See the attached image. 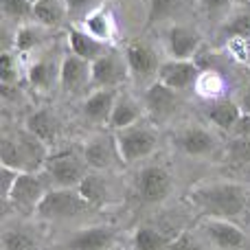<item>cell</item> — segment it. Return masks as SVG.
<instances>
[{"label": "cell", "instance_id": "obj_1", "mask_svg": "<svg viewBox=\"0 0 250 250\" xmlns=\"http://www.w3.org/2000/svg\"><path fill=\"white\" fill-rule=\"evenodd\" d=\"M248 191L237 182H208L191 191L189 200L204 213V217L237 220L248 204Z\"/></svg>", "mask_w": 250, "mask_h": 250}, {"label": "cell", "instance_id": "obj_2", "mask_svg": "<svg viewBox=\"0 0 250 250\" xmlns=\"http://www.w3.org/2000/svg\"><path fill=\"white\" fill-rule=\"evenodd\" d=\"M42 171L46 173L51 187H57V189H77L90 169H88L86 160H83V154H77L73 149H62V151L51 149Z\"/></svg>", "mask_w": 250, "mask_h": 250}, {"label": "cell", "instance_id": "obj_3", "mask_svg": "<svg viewBox=\"0 0 250 250\" xmlns=\"http://www.w3.org/2000/svg\"><path fill=\"white\" fill-rule=\"evenodd\" d=\"M114 141H117L121 160L132 165L154 154L156 147H158V134L154 132L151 125L141 121V123L132 125V127L117 129L114 132Z\"/></svg>", "mask_w": 250, "mask_h": 250}, {"label": "cell", "instance_id": "obj_4", "mask_svg": "<svg viewBox=\"0 0 250 250\" xmlns=\"http://www.w3.org/2000/svg\"><path fill=\"white\" fill-rule=\"evenodd\" d=\"M90 204L83 200V195L77 189H57L53 187L44 200L40 202L35 215L40 220H70V217H79L82 213L90 211Z\"/></svg>", "mask_w": 250, "mask_h": 250}, {"label": "cell", "instance_id": "obj_5", "mask_svg": "<svg viewBox=\"0 0 250 250\" xmlns=\"http://www.w3.org/2000/svg\"><path fill=\"white\" fill-rule=\"evenodd\" d=\"M51 182H48L46 173L44 171H24L18 176L16 185L11 189V195H9L7 202L16 207V211L22 213H35L40 207V202L44 200V195L51 191Z\"/></svg>", "mask_w": 250, "mask_h": 250}, {"label": "cell", "instance_id": "obj_6", "mask_svg": "<svg viewBox=\"0 0 250 250\" xmlns=\"http://www.w3.org/2000/svg\"><path fill=\"white\" fill-rule=\"evenodd\" d=\"M173 178L167 167L163 165H147L138 171L136 178V193L138 200L145 204H160L171 195Z\"/></svg>", "mask_w": 250, "mask_h": 250}, {"label": "cell", "instance_id": "obj_7", "mask_svg": "<svg viewBox=\"0 0 250 250\" xmlns=\"http://www.w3.org/2000/svg\"><path fill=\"white\" fill-rule=\"evenodd\" d=\"M202 230L213 246L220 250H250V239L246 230L237 226L233 220H222V217H204Z\"/></svg>", "mask_w": 250, "mask_h": 250}, {"label": "cell", "instance_id": "obj_8", "mask_svg": "<svg viewBox=\"0 0 250 250\" xmlns=\"http://www.w3.org/2000/svg\"><path fill=\"white\" fill-rule=\"evenodd\" d=\"M92 73V88H117L129 77V68L125 55L108 51L90 64Z\"/></svg>", "mask_w": 250, "mask_h": 250}, {"label": "cell", "instance_id": "obj_9", "mask_svg": "<svg viewBox=\"0 0 250 250\" xmlns=\"http://www.w3.org/2000/svg\"><path fill=\"white\" fill-rule=\"evenodd\" d=\"M143 105H145V112L149 114L154 121H165V119L171 117L178 110V105H180V92L165 86L158 79H154V82L147 86L145 95H143Z\"/></svg>", "mask_w": 250, "mask_h": 250}, {"label": "cell", "instance_id": "obj_10", "mask_svg": "<svg viewBox=\"0 0 250 250\" xmlns=\"http://www.w3.org/2000/svg\"><path fill=\"white\" fill-rule=\"evenodd\" d=\"M200 77H202L200 66L193 60H167L160 64L158 70V82H163L165 86L173 88L178 92L195 88Z\"/></svg>", "mask_w": 250, "mask_h": 250}, {"label": "cell", "instance_id": "obj_11", "mask_svg": "<svg viewBox=\"0 0 250 250\" xmlns=\"http://www.w3.org/2000/svg\"><path fill=\"white\" fill-rule=\"evenodd\" d=\"M125 62L129 68V77L138 79V82H149V79H158V70L163 62L158 60L156 51L147 46L145 42H132L125 48Z\"/></svg>", "mask_w": 250, "mask_h": 250}, {"label": "cell", "instance_id": "obj_12", "mask_svg": "<svg viewBox=\"0 0 250 250\" xmlns=\"http://www.w3.org/2000/svg\"><path fill=\"white\" fill-rule=\"evenodd\" d=\"M82 154L90 171H108L119 163H123L114 136H92L83 145Z\"/></svg>", "mask_w": 250, "mask_h": 250}, {"label": "cell", "instance_id": "obj_13", "mask_svg": "<svg viewBox=\"0 0 250 250\" xmlns=\"http://www.w3.org/2000/svg\"><path fill=\"white\" fill-rule=\"evenodd\" d=\"M88 83L92 86L90 62L68 53V55L60 62V88L66 95H77Z\"/></svg>", "mask_w": 250, "mask_h": 250}, {"label": "cell", "instance_id": "obj_14", "mask_svg": "<svg viewBox=\"0 0 250 250\" xmlns=\"http://www.w3.org/2000/svg\"><path fill=\"white\" fill-rule=\"evenodd\" d=\"M178 147L185 151L187 156L193 158H202V156H211L217 149V138L211 129L202 127V125H189L185 127L176 138Z\"/></svg>", "mask_w": 250, "mask_h": 250}, {"label": "cell", "instance_id": "obj_15", "mask_svg": "<svg viewBox=\"0 0 250 250\" xmlns=\"http://www.w3.org/2000/svg\"><path fill=\"white\" fill-rule=\"evenodd\" d=\"M117 99H119L117 88H95V90L86 97V101H83V108H82L83 117L90 119L92 123L108 125Z\"/></svg>", "mask_w": 250, "mask_h": 250}, {"label": "cell", "instance_id": "obj_16", "mask_svg": "<svg viewBox=\"0 0 250 250\" xmlns=\"http://www.w3.org/2000/svg\"><path fill=\"white\" fill-rule=\"evenodd\" d=\"M200 48V35L193 29L173 24L167 31V53L171 60H193Z\"/></svg>", "mask_w": 250, "mask_h": 250}, {"label": "cell", "instance_id": "obj_17", "mask_svg": "<svg viewBox=\"0 0 250 250\" xmlns=\"http://www.w3.org/2000/svg\"><path fill=\"white\" fill-rule=\"evenodd\" d=\"M24 129L31 132L33 136H38L44 145L53 147L57 143V138H60V119H57V114L53 110L40 108L26 117Z\"/></svg>", "mask_w": 250, "mask_h": 250}, {"label": "cell", "instance_id": "obj_18", "mask_svg": "<svg viewBox=\"0 0 250 250\" xmlns=\"http://www.w3.org/2000/svg\"><path fill=\"white\" fill-rule=\"evenodd\" d=\"M114 244V230L110 226H90L70 235L66 248L68 250H108Z\"/></svg>", "mask_w": 250, "mask_h": 250}, {"label": "cell", "instance_id": "obj_19", "mask_svg": "<svg viewBox=\"0 0 250 250\" xmlns=\"http://www.w3.org/2000/svg\"><path fill=\"white\" fill-rule=\"evenodd\" d=\"M68 48L73 55L82 57V60L90 62V64L95 60H99L104 53H108L105 42L97 40L95 35H90L86 29H82V26H73V29L68 31Z\"/></svg>", "mask_w": 250, "mask_h": 250}, {"label": "cell", "instance_id": "obj_20", "mask_svg": "<svg viewBox=\"0 0 250 250\" xmlns=\"http://www.w3.org/2000/svg\"><path fill=\"white\" fill-rule=\"evenodd\" d=\"M242 117H244L242 105H239V101L233 99H215L207 108V119L211 121V125H215L222 132H233Z\"/></svg>", "mask_w": 250, "mask_h": 250}, {"label": "cell", "instance_id": "obj_21", "mask_svg": "<svg viewBox=\"0 0 250 250\" xmlns=\"http://www.w3.org/2000/svg\"><path fill=\"white\" fill-rule=\"evenodd\" d=\"M143 112H145V105L138 104L134 97L129 95H121L119 92V99L114 104L112 110V117H110V127L117 132V129H125V127H132V125L141 123Z\"/></svg>", "mask_w": 250, "mask_h": 250}, {"label": "cell", "instance_id": "obj_22", "mask_svg": "<svg viewBox=\"0 0 250 250\" xmlns=\"http://www.w3.org/2000/svg\"><path fill=\"white\" fill-rule=\"evenodd\" d=\"M68 20L66 0H40L33 4V22L44 29H55Z\"/></svg>", "mask_w": 250, "mask_h": 250}, {"label": "cell", "instance_id": "obj_23", "mask_svg": "<svg viewBox=\"0 0 250 250\" xmlns=\"http://www.w3.org/2000/svg\"><path fill=\"white\" fill-rule=\"evenodd\" d=\"M173 239L154 226H138L132 237V250H169Z\"/></svg>", "mask_w": 250, "mask_h": 250}, {"label": "cell", "instance_id": "obj_24", "mask_svg": "<svg viewBox=\"0 0 250 250\" xmlns=\"http://www.w3.org/2000/svg\"><path fill=\"white\" fill-rule=\"evenodd\" d=\"M26 79H29V83L35 88V90L44 92L55 82L60 83V66L55 68V64H53L51 60L42 57V60H38L35 64H31L29 73H26Z\"/></svg>", "mask_w": 250, "mask_h": 250}, {"label": "cell", "instance_id": "obj_25", "mask_svg": "<svg viewBox=\"0 0 250 250\" xmlns=\"http://www.w3.org/2000/svg\"><path fill=\"white\" fill-rule=\"evenodd\" d=\"M77 191L90 207H101L108 200V182L101 176V171H88V176L82 180Z\"/></svg>", "mask_w": 250, "mask_h": 250}, {"label": "cell", "instance_id": "obj_26", "mask_svg": "<svg viewBox=\"0 0 250 250\" xmlns=\"http://www.w3.org/2000/svg\"><path fill=\"white\" fill-rule=\"evenodd\" d=\"M224 35L237 40H250V2L237 4L230 18L224 22Z\"/></svg>", "mask_w": 250, "mask_h": 250}, {"label": "cell", "instance_id": "obj_27", "mask_svg": "<svg viewBox=\"0 0 250 250\" xmlns=\"http://www.w3.org/2000/svg\"><path fill=\"white\" fill-rule=\"evenodd\" d=\"M42 29L44 26H40L38 22H33V20L18 26L16 38H13V42H16V51L18 53H29V51H33V48H38L40 42H42Z\"/></svg>", "mask_w": 250, "mask_h": 250}, {"label": "cell", "instance_id": "obj_28", "mask_svg": "<svg viewBox=\"0 0 250 250\" xmlns=\"http://www.w3.org/2000/svg\"><path fill=\"white\" fill-rule=\"evenodd\" d=\"M82 26L90 35H95L97 40H101V42H105V44L110 42V38H112V29H114L112 20H110V16L104 11V7L97 9V11L92 13V16L88 18V20L83 22Z\"/></svg>", "mask_w": 250, "mask_h": 250}, {"label": "cell", "instance_id": "obj_29", "mask_svg": "<svg viewBox=\"0 0 250 250\" xmlns=\"http://www.w3.org/2000/svg\"><path fill=\"white\" fill-rule=\"evenodd\" d=\"M2 2V16L16 20L20 24L33 20V4L29 0H0Z\"/></svg>", "mask_w": 250, "mask_h": 250}, {"label": "cell", "instance_id": "obj_30", "mask_svg": "<svg viewBox=\"0 0 250 250\" xmlns=\"http://www.w3.org/2000/svg\"><path fill=\"white\" fill-rule=\"evenodd\" d=\"M226 160L233 165H250V136H233L226 145Z\"/></svg>", "mask_w": 250, "mask_h": 250}, {"label": "cell", "instance_id": "obj_31", "mask_svg": "<svg viewBox=\"0 0 250 250\" xmlns=\"http://www.w3.org/2000/svg\"><path fill=\"white\" fill-rule=\"evenodd\" d=\"M101 0H66V7H68V20L73 22H86L92 13L97 11Z\"/></svg>", "mask_w": 250, "mask_h": 250}, {"label": "cell", "instance_id": "obj_32", "mask_svg": "<svg viewBox=\"0 0 250 250\" xmlns=\"http://www.w3.org/2000/svg\"><path fill=\"white\" fill-rule=\"evenodd\" d=\"M2 250H38V244L31 235L22 233V230H4Z\"/></svg>", "mask_w": 250, "mask_h": 250}, {"label": "cell", "instance_id": "obj_33", "mask_svg": "<svg viewBox=\"0 0 250 250\" xmlns=\"http://www.w3.org/2000/svg\"><path fill=\"white\" fill-rule=\"evenodd\" d=\"M0 82L2 86H18V60L11 51H2L0 55Z\"/></svg>", "mask_w": 250, "mask_h": 250}, {"label": "cell", "instance_id": "obj_34", "mask_svg": "<svg viewBox=\"0 0 250 250\" xmlns=\"http://www.w3.org/2000/svg\"><path fill=\"white\" fill-rule=\"evenodd\" d=\"M178 4H180V0H149V18H147V22L154 24V22L169 18L178 9Z\"/></svg>", "mask_w": 250, "mask_h": 250}, {"label": "cell", "instance_id": "obj_35", "mask_svg": "<svg viewBox=\"0 0 250 250\" xmlns=\"http://www.w3.org/2000/svg\"><path fill=\"white\" fill-rule=\"evenodd\" d=\"M20 173L22 171H16V169H9V167H2V165H0V178H2V198H4V202H7L9 195H11V189H13V185H16V180H18Z\"/></svg>", "mask_w": 250, "mask_h": 250}, {"label": "cell", "instance_id": "obj_36", "mask_svg": "<svg viewBox=\"0 0 250 250\" xmlns=\"http://www.w3.org/2000/svg\"><path fill=\"white\" fill-rule=\"evenodd\" d=\"M202 4L208 11H222V9H229V4H235L233 0H202Z\"/></svg>", "mask_w": 250, "mask_h": 250}, {"label": "cell", "instance_id": "obj_37", "mask_svg": "<svg viewBox=\"0 0 250 250\" xmlns=\"http://www.w3.org/2000/svg\"><path fill=\"white\" fill-rule=\"evenodd\" d=\"M237 101H239V105H242L244 114H250V83L242 90V95H239Z\"/></svg>", "mask_w": 250, "mask_h": 250}, {"label": "cell", "instance_id": "obj_38", "mask_svg": "<svg viewBox=\"0 0 250 250\" xmlns=\"http://www.w3.org/2000/svg\"><path fill=\"white\" fill-rule=\"evenodd\" d=\"M242 220H244V224H248V226H250V198H248V204H246V211H244Z\"/></svg>", "mask_w": 250, "mask_h": 250}, {"label": "cell", "instance_id": "obj_39", "mask_svg": "<svg viewBox=\"0 0 250 250\" xmlns=\"http://www.w3.org/2000/svg\"><path fill=\"white\" fill-rule=\"evenodd\" d=\"M235 4H244V2H250V0H233Z\"/></svg>", "mask_w": 250, "mask_h": 250}, {"label": "cell", "instance_id": "obj_40", "mask_svg": "<svg viewBox=\"0 0 250 250\" xmlns=\"http://www.w3.org/2000/svg\"><path fill=\"white\" fill-rule=\"evenodd\" d=\"M29 2H31V4H35V2H40V0H29Z\"/></svg>", "mask_w": 250, "mask_h": 250}]
</instances>
